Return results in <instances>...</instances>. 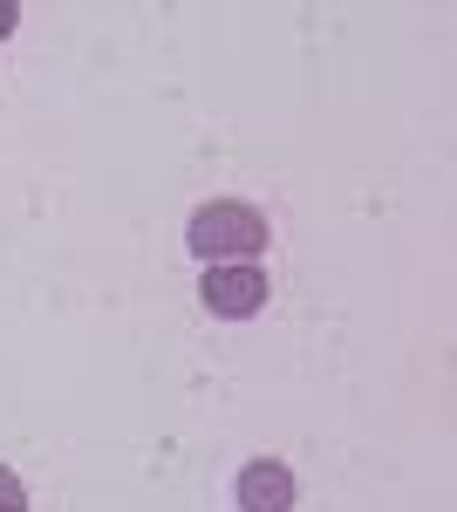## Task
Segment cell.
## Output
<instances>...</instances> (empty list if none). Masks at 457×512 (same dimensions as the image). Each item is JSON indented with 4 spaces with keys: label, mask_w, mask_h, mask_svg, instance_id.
Instances as JSON below:
<instances>
[{
    "label": "cell",
    "mask_w": 457,
    "mask_h": 512,
    "mask_svg": "<svg viewBox=\"0 0 457 512\" xmlns=\"http://www.w3.org/2000/svg\"><path fill=\"white\" fill-rule=\"evenodd\" d=\"M14 21H21V7H14V0H0V41L14 35Z\"/></svg>",
    "instance_id": "5b68a950"
},
{
    "label": "cell",
    "mask_w": 457,
    "mask_h": 512,
    "mask_svg": "<svg viewBox=\"0 0 457 512\" xmlns=\"http://www.w3.org/2000/svg\"><path fill=\"white\" fill-rule=\"evenodd\" d=\"M0 512H28V485L7 472V465H0Z\"/></svg>",
    "instance_id": "277c9868"
},
{
    "label": "cell",
    "mask_w": 457,
    "mask_h": 512,
    "mask_svg": "<svg viewBox=\"0 0 457 512\" xmlns=\"http://www.w3.org/2000/svg\"><path fill=\"white\" fill-rule=\"evenodd\" d=\"M185 246L205 267H253V260L267 253V219H260V205H246V198H212V205L191 212Z\"/></svg>",
    "instance_id": "6da1fadb"
},
{
    "label": "cell",
    "mask_w": 457,
    "mask_h": 512,
    "mask_svg": "<svg viewBox=\"0 0 457 512\" xmlns=\"http://www.w3.org/2000/svg\"><path fill=\"white\" fill-rule=\"evenodd\" d=\"M267 267L253 260V267H205V280H198V301L212 308L219 321H253L260 308H267Z\"/></svg>",
    "instance_id": "7a4b0ae2"
},
{
    "label": "cell",
    "mask_w": 457,
    "mask_h": 512,
    "mask_svg": "<svg viewBox=\"0 0 457 512\" xmlns=\"http://www.w3.org/2000/svg\"><path fill=\"white\" fill-rule=\"evenodd\" d=\"M232 499H239V512H294V472L280 458H253L232 485Z\"/></svg>",
    "instance_id": "3957f363"
}]
</instances>
